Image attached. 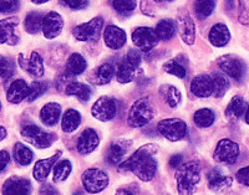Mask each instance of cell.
I'll use <instances>...</instances> for the list:
<instances>
[{
  "instance_id": "2",
  "label": "cell",
  "mask_w": 249,
  "mask_h": 195,
  "mask_svg": "<svg viewBox=\"0 0 249 195\" xmlns=\"http://www.w3.org/2000/svg\"><path fill=\"white\" fill-rule=\"evenodd\" d=\"M178 195H193L201 180V165L198 162L182 164L176 173Z\"/></svg>"
},
{
  "instance_id": "29",
  "label": "cell",
  "mask_w": 249,
  "mask_h": 195,
  "mask_svg": "<svg viewBox=\"0 0 249 195\" xmlns=\"http://www.w3.org/2000/svg\"><path fill=\"white\" fill-rule=\"evenodd\" d=\"M64 91L68 96L77 97L81 102H88L92 95V90L88 83H81V82L77 81L69 82Z\"/></svg>"
},
{
  "instance_id": "16",
  "label": "cell",
  "mask_w": 249,
  "mask_h": 195,
  "mask_svg": "<svg viewBox=\"0 0 249 195\" xmlns=\"http://www.w3.org/2000/svg\"><path fill=\"white\" fill-rule=\"evenodd\" d=\"M31 183L26 178L21 177H10L6 179L1 188L3 195H30L31 194Z\"/></svg>"
},
{
  "instance_id": "51",
  "label": "cell",
  "mask_w": 249,
  "mask_h": 195,
  "mask_svg": "<svg viewBox=\"0 0 249 195\" xmlns=\"http://www.w3.org/2000/svg\"><path fill=\"white\" fill-rule=\"evenodd\" d=\"M6 134H8V133H6L5 127H3V126H0V142L3 141V139H5Z\"/></svg>"
},
{
  "instance_id": "55",
  "label": "cell",
  "mask_w": 249,
  "mask_h": 195,
  "mask_svg": "<svg viewBox=\"0 0 249 195\" xmlns=\"http://www.w3.org/2000/svg\"><path fill=\"white\" fill-rule=\"evenodd\" d=\"M162 1H163V0H162ZM164 1H172V0H164Z\"/></svg>"
},
{
  "instance_id": "22",
  "label": "cell",
  "mask_w": 249,
  "mask_h": 195,
  "mask_svg": "<svg viewBox=\"0 0 249 195\" xmlns=\"http://www.w3.org/2000/svg\"><path fill=\"white\" fill-rule=\"evenodd\" d=\"M207 179H208V188L215 193L228 189L233 183L232 177L224 176L219 168H213L212 170H210L207 174Z\"/></svg>"
},
{
  "instance_id": "41",
  "label": "cell",
  "mask_w": 249,
  "mask_h": 195,
  "mask_svg": "<svg viewBox=\"0 0 249 195\" xmlns=\"http://www.w3.org/2000/svg\"><path fill=\"white\" fill-rule=\"evenodd\" d=\"M137 0H112V6L119 14L130 15L136 9Z\"/></svg>"
},
{
  "instance_id": "21",
  "label": "cell",
  "mask_w": 249,
  "mask_h": 195,
  "mask_svg": "<svg viewBox=\"0 0 249 195\" xmlns=\"http://www.w3.org/2000/svg\"><path fill=\"white\" fill-rule=\"evenodd\" d=\"M29 94H30V86L26 83L25 80L18 79L13 81L9 86L8 91H6V99L10 103H20L23 99L28 98Z\"/></svg>"
},
{
  "instance_id": "53",
  "label": "cell",
  "mask_w": 249,
  "mask_h": 195,
  "mask_svg": "<svg viewBox=\"0 0 249 195\" xmlns=\"http://www.w3.org/2000/svg\"><path fill=\"white\" fill-rule=\"evenodd\" d=\"M33 3L36 4V5H41V4H45L48 3V1H50V0H31Z\"/></svg>"
},
{
  "instance_id": "35",
  "label": "cell",
  "mask_w": 249,
  "mask_h": 195,
  "mask_svg": "<svg viewBox=\"0 0 249 195\" xmlns=\"http://www.w3.org/2000/svg\"><path fill=\"white\" fill-rule=\"evenodd\" d=\"M43 20L44 15L39 12H31L26 15L24 20V28L26 32L31 35H35L43 30Z\"/></svg>"
},
{
  "instance_id": "25",
  "label": "cell",
  "mask_w": 249,
  "mask_h": 195,
  "mask_svg": "<svg viewBox=\"0 0 249 195\" xmlns=\"http://www.w3.org/2000/svg\"><path fill=\"white\" fill-rule=\"evenodd\" d=\"M208 40L214 48H224L231 40V32L226 24L218 23L212 26L208 34Z\"/></svg>"
},
{
  "instance_id": "26",
  "label": "cell",
  "mask_w": 249,
  "mask_h": 195,
  "mask_svg": "<svg viewBox=\"0 0 249 195\" xmlns=\"http://www.w3.org/2000/svg\"><path fill=\"white\" fill-rule=\"evenodd\" d=\"M61 106L57 102H49L40 111V119L48 127H53L60 121Z\"/></svg>"
},
{
  "instance_id": "9",
  "label": "cell",
  "mask_w": 249,
  "mask_h": 195,
  "mask_svg": "<svg viewBox=\"0 0 249 195\" xmlns=\"http://www.w3.org/2000/svg\"><path fill=\"white\" fill-rule=\"evenodd\" d=\"M239 146L234 141L228 138H223L217 143L214 149L213 158L217 163L226 164V165H233L239 157Z\"/></svg>"
},
{
  "instance_id": "13",
  "label": "cell",
  "mask_w": 249,
  "mask_h": 195,
  "mask_svg": "<svg viewBox=\"0 0 249 195\" xmlns=\"http://www.w3.org/2000/svg\"><path fill=\"white\" fill-rule=\"evenodd\" d=\"M18 61H19L20 67L26 71L29 75H31L33 77H36V79L43 77L44 71H45L44 60L37 51H33L29 59H25L23 54H20L19 57H18Z\"/></svg>"
},
{
  "instance_id": "14",
  "label": "cell",
  "mask_w": 249,
  "mask_h": 195,
  "mask_svg": "<svg viewBox=\"0 0 249 195\" xmlns=\"http://www.w3.org/2000/svg\"><path fill=\"white\" fill-rule=\"evenodd\" d=\"M191 92L199 98H207L212 96L214 94L212 75H197L191 82Z\"/></svg>"
},
{
  "instance_id": "3",
  "label": "cell",
  "mask_w": 249,
  "mask_h": 195,
  "mask_svg": "<svg viewBox=\"0 0 249 195\" xmlns=\"http://www.w3.org/2000/svg\"><path fill=\"white\" fill-rule=\"evenodd\" d=\"M141 52L136 49H130L127 55L120 63L116 70V80L120 83H130L136 79L141 71Z\"/></svg>"
},
{
  "instance_id": "40",
  "label": "cell",
  "mask_w": 249,
  "mask_h": 195,
  "mask_svg": "<svg viewBox=\"0 0 249 195\" xmlns=\"http://www.w3.org/2000/svg\"><path fill=\"white\" fill-rule=\"evenodd\" d=\"M163 70L167 74L172 75V76L178 77V79H186L187 71L182 64H179L177 60H168L163 64Z\"/></svg>"
},
{
  "instance_id": "15",
  "label": "cell",
  "mask_w": 249,
  "mask_h": 195,
  "mask_svg": "<svg viewBox=\"0 0 249 195\" xmlns=\"http://www.w3.org/2000/svg\"><path fill=\"white\" fill-rule=\"evenodd\" d=\"M64 29V19L56 12H50L44 15L43 34L46 39H56Z\"/></svg>"
},
{
  "instance_id": "56",
  "label": "cell",
  "mask_w": 249,
  "mask_h": 195,
  "mask_svg": "<svg viewBox=\"0 0 249 195\" xmlns=\"http://www.w3.org/2000/svg\"><path fill=\"white\" fill-rule=\"evenodd\" d=\"M0 111H1V102H0Z\"/></svg>"
},
{
  "instance_id": "4",
  "label": "cell",
  "mask_w": 249,
  "mask_h": 195,
  "mask_svg": "<svg viewBox=\"0 0 249 195\" xmlns=\"http://www.w3.org/2000/svg\"><path fill=\"white\" fill-rule=\"evenodd\" d=\"M153 116L155 114H153V107L150 103V99L147 97H142L131 106L128 111L127 123L132 128H141L150 123Z\"/></svg>"
},
{
  "instance_id": "48",
  "label": "cell",
  "mask_w": 249,
  "mask_h": 195,
  "mask_svg": "<svg viewBox=\"0 0 249 195\" xmlns=\"http://www.w3.org/2000/svg\"><path fill=\"white\" fill-rule=\"evenodd\" d=\"M40 195H61L59 190L51 184H43V187L40 188Z\"/></svg>"
},
{
  "instance_id": "54",
  "label": "cell",
  "mask_w": 249,
  "mask_h": 195,
  "mask_svg": "<svg viewBox=\"0 0 249 195\" xmlns=\"http://www.w3.org/2000/svg\"><path fill=\"white\" fill-rule=\"evenodd\" d=\"M246 123L247 125H249V106L248 108H247V112H246Z\"/></svg>"
},
{
  "instance_id": "23",
  "label": "cell",
  "mask_w": 249,
  "mask_h": 195,
  "mask_svg": "<svg viewBox=\"0 0 249 195\" xmlns=\"http://www.w3.org/2000/svg\"><path fill=\"white\" fill-rule=\"evenodd\" d=\"M61 157V152H56L53 157L46 159H40L35 163L34 170H33V176H34L35 180L37 181H44L50 174L51 169L54 168L55 164L57 163L59 158Z\"/></svg>"
},
{
  "instance_id": "34",
  "label": "cell",
  "mask_w": 249,
  "mask_h": 195,
  "mask_svg": "<svg viewBox=\"0 0 249 195\" xmlns=\"http://www.w3.org/2000/svg\"><path fill=\"white\" fill-rule=\"evenodd\" d=\"M13 157H14L15 162H17L19 165L25 167V165H29V164L33 162V159H34V153H33V150H31L30 148L26 147L25 145L18 142L14 146Z\"/></svg>"
},
{
  "instance_id": "45",
  "label": "cell",
  "mask_w": 249,
  "mask_h": 195,
  "mask_svg": "<svg viewBox=\"0 0 249 195\" xmlns=\"http://www.w3.org/2000/svg\"><path fill=\"white\" fill-rule=\"evenodd\" d=\"M20 8V0H0V13L13 14Z\"/></svg>"
},
{
  "instance_id": "7",
  "label": "cell",
  "mask_w": 249,
  "mask_h": 195,
  "mask_svg": "<svg viewBox=\"0 0 249 195\" xmlns=\"http://www.w3.org/2000/svg\"><path fill=\"white\" fill-rule=\"evenodd\" d=\"M218 67L221 68L222 72L228 77L234 80L235 82L241 83L243 81L247 72V66L243 60L233 55H223L217 60Z\"/></svg>"
},
{
  "instance_id": "43",
  "label": "cell",
  "mask_w": 249,
  "mask_h": 195,
  "mask_svg": "<svg viewBox=\"0 0 249 195\" xmlns=\"http://www.w3.org/2000/svg\"><path fill=\"white\" fill-rule=\"evenodd\" d=\"M49 90V83L45 81H34L30 85V94L28 96L29 102H34L39 97L43 96L46 91Z\"/></svg>"
},
{
  "instance_id": "46",
  "label": "cell",
  "mask_w": 249,
  "mask_h": 195,
  "mask_svg": "<svg viewBox=\"0 0 249 195\" xmlns=\"http://www.w3.org/2000/svg\"><path fill=\"white\" fill-rule=\"evenodd\" d=\"M61 1L72 10H82L89 5V0H61Z\"/></svg>"
},
{
  "instance_id": "32",
  "label": "cell",
  "mask_w": 249,
  "mask_h": 195,
  "mask_svg": "<svg viewBox=\"0 0 249 195\" xmlns=\"http://www.w3.org/2000/svg\"><path fill=\"white\" fill-rule=\"evenodd\" d=\"M160 95L162 98L166 101L171 108H176L181 103L182 101V95L177 87L172 85H162L160 87Z\"/></svg>"
},
{
  "instance_id": "5",
  "label": "cell",
  "mask_w": 249,
  "mask_h": 195,
  "mask_svg": "<svg viewBox=\"0 0 249 195\" xmlns=\"http://www.w3.org/2000/svg\"><path fill=\"white\" fill-rule=\"evenodd\" d=\"M104 19L101 16H96L90 21L75 26L72 29V35L75 39L82 43H97L101 37L102 28H104Z\"/></svg>"
},
{
  "instance_id": "38",
  "label": "cell",
  "mask_w": 249,
  "mask_h": 195,
  "mask_svg": "<svg viewBox=\"0 0 249 195\" xmlns=\"http://www.w3.org/2000/svg\"><path fill=\"white\" fill-rule=\"evenodd\" d=\"M72 170V164L68 159H62V161H57V163L54 165V174H53V179L55 183H60V181H65L69 178Z\"/></svg>"
},
{
  "instance_id": "10",
  "label": "cell",
  "mask_w": 249,
  "mask_h": 195,
  "mask_svg": "<svg viewBox=\"0 0 249 195\" xmlns=\"http://www.w3.org/2000/svg\"><path fill=\"white\" fill-rule=\"evenodd\" d=\"M157 130L171 142H178L187 134L186 122L179 118H166L159 122Z\"/></svg>"
},
{
  "instance_id": "33",
  "label": "cell",
  "mask_w": 249,
  "mask_h": 195,
  "mask_svg": "<svg viewBox=\"0 0 249 195\" xmlns=\"http://www.w3.org/2000/svg\"><path fill=\"white\" fill-rule=\"evenodd\" d=\"M155 32L160 40H162V41H168V40H171L176 35L177 25H176L173 20L163 19L161 21H159V24H157V26L155 29Z\"/></svg>"
},
{
  "instance_id": "36",
  "label": "cell",
  "mask_w": 249,
  "mask_h": 195,
  "mask_svg": "<svg viewBox=\"0 0 249 195\" xmlns=\"http://www.w3.org/2000/svg\"><path fill=\"white\" fill-rule=\"evenodd\" d=\"M215 114L210 108H201L193 114V122L199 128H208L214 123Z\"/></svg>"
},
{
  "instance_id": "1",
  "label": "cell",
  "mask_w": 249,
  "mask_h": 195,
  "mask_svg": "<svg viewBox=\"0 0 249 195\" xmlns=\"http://www.w3.org/2000/svg\"><path fill=\"white\" fill-rule=\"evenodd\" d=\"M159 152V146L148 143L132 153L126 161L119 164L120 172H132L140 180L151 181L157 173L156 154Z\"/></svg>"
},
{
  "instance_id": "50",
  "label": "cell",
  "mask_w": 249,
  "mask_h": 195,
  "mask_svg": "<svg viewBox=\"0 0 249 195\" xmlns=\"http://www.w3.org/2000/svg\"><path fill=\"white\" fill-rule=\"evenodd\" d=\"M182 164H183V156H182V154H175V156L171 157L170 165L172 168H175V169H178Z\"/></svg>"
},
{
  "instance_id": "27",
  "label": "cell",
  "mask_w": 249,
  "mask_h": 195,
  "mask_svg": "<svg viewBox=\"0 0 249 195\" xmlns=\"http://www.w3.org/2000/svg\"><path fill=\"white\" fill-rule=\"evenodd\" d=\"M86 67H88V63H86L85 57L82 56L81 54L74 52V54H71L69 56L68 61H66L64 74H66L70 77L79 76V75L85 72Z\"/></svg>"
},
{
  "instance_id": "37",
  "label": "cell",
  "mask_w": 249,
  "mask_h": 195,
  "mask_svg": "<svg viewBox=\"0 0 249 195\" xmlns=\"http://www.w3.org/2000/svg\"><path fill=\"white\" fill-rule=\"evenodd\" d=\"M217 0H195V14L199 20H204L213 14Z\"/></svg>"
},
{
  "instance_id": "39",
  "label": "cell",
  "mask_w": 249,
  "mask_h": 195,
  "mask_svg": "<svg viewBox=\"0 0 249 195\" xmlns=\"http://www.w3.org/2000/svg\"><path fill=\"white\" fill-rule=\"evenodd\" d=\"M213 79V85H214V94L213 96L217 97V98H221L226 95V92L230 90L231 83L230 80L227 79V76L221 72H214L212 74Z\"/></svg>"
},
{
  "instance_id": "30",
  "label": "cell",
  "mask_w": 249,
  "mask_h": 195,
  "mask_svg": "<svg viewBox=\"0 0 249 195\" xmlns=\"http://www.w3.org/2000/svg\"><path fill=\"white\" fill-rule=\"evenodd\" d=\"M115 75H116L115 66L110 63H105L95 70L91 80L95 85H107Z\"/></svg>"
},
{
  "instance_id": "6",
  "label": "cell",
  "mask_w": 249,
  "mask_h": 195,
  "mask_svg": "<svg viewBox=\"0 0 249 195\" xmlns=\"http://www.w3.org/2000/svg\"><path fill=\"white\" fill-rule=\"evenodd\" d=\"M21 137L25 139L28 143L33 145L34 147L44 149L53 146V143L56 139V134L49 133L43 130L36 125H26L21 128Z\"/></svg>"
},
{
  "instance_id": "11",
  "label": "cell",
  "mask_w": 249,
  "mask_h": 195,
  "mask_svg": "<svg viewBox=\"0 0 249 195\" xmlns=\"http://www.w3.org/2000/svg\"><path fill=\"white\" fill-rule=\"evenodd\" d=\"M117 102L108 96H102L97 99L91 108V114L101 122H108L116 117Z\"/></svg>"
},
{
  "instance_id": "31",
  "label": "cell",
  "mask_w": 249,
  "mask_h": 195,
  "mask_svg": "<svg viewBox=\"0 0 249 195\" xmlns=\"http://www.w3.org/2000/svg\"><path fill=\"white\" fill-rule=\"evenodd\" d=\"M81 123V114L76 110H68L65 114H62L61 119V130L65 133H72L79 128Z\"/></svg>"
},
{
  "instance_id": "20",
  "label": "cell",
  "mask_w": 249,
  "mask_h": 195,
  "mask_svg": "<svg viewBox=\"0 0 249 195\" xmlns=\"http://www.w3.org/2000/svg\"><path fill=\"white\" fill-rule=\"evenodd\" d=\"M177 30L179 36L187 45H193L196 40V26L192 17L188 14H181L177 17Z\"/></svg>"
},
{
  "instance_id": "24",
  "label": "cell",
  "mask_w": 249,
  "mask_h": 195,
  "mask_svg": "<svg viewBox=\"0 0 249 195\" xmlns=\"http://www.w3.org/2000/svg\"><path fill=\"white\" fill-rule=\"evenodd\" d=\"M130 146L131 142L128 141H116L111 143L107 154H106L107 163L111 164V165H119L120 163H122Z\"/></svg>"
},
{
  "instance_id": "12",
  "label": "cell",
  "mask_w": 249,
  "mask_h": 195,
  "mask_svg": "<svg viewBox=\"0 0 249 195\" xmlns=\"http://www.w3.org/2000/svg\"><path fill=\"white\" fill-rule=\"evenodd\" d=\"M160 39L156 34L155 29L148 26H140L132 32V43L139 48L142 52H148L157 46Z\"/></svg>"
},
{
  "instance_id": "8",
  "label": "cell",
  "mask_w": 249,
  "mask_h": 195,
  "mask_svg": "<svg viewBox=\"0 0 249 195\" xmlns=\"http://www.w3.org/2000/svg\"><path fill=\"white\" fill-rule=\"evenodd\" d=\"M84 189L90 194H97L108 185V176L99 168H89L81 176Z\"/></svg>"
},
{
  "instance_id": "44",
  "label": "cell",
  "mask_w": 249,
  "mask_h": 195,
  "mask_svg": "<svg viewBox=\"0 0 249 195\" xmlns=\"http://www.w3.org/2000/svg\"><path fill=\"white\" fill-rule=\"evenodd\" d=\"M238 20L243 25L249 26V0H238Z\"/></svg>"
},
{
  "instance_id": "49",
  "label": "cell",
  "mask_w": 249,
  "mask_h": 195,
  "mask_svg": "<svg viewBox=\"0 0 249 195\" xmlns=\"http://www.w3.org/2000/svg\"><path fill=\"white\" fill-rule=\"evenodd\" d=\"M9 163H10V154L6 150H0V173L4 172Z\"/></svg>"
},
{
  "instance_id": "28",
  "label": "cell",
  "mask_w": 249,
  "mask_h": 195,
  "mask_svg": "<svg viewBox=\"0 0 249 195\" xmlns=\"http://www.w3.org/2000/svg\"><path fill=\"white\" fill-rule=\"evenodd\" d=\"M247 102L242 96H234L226 108V117L230 121L234 122L241 118L247 112Z\"/></svg>"
},
{
  "instance_id": "42",
  "label": "cell",
  "mask_w": 249,
  "mask_h": 195,
  "mask_svg": "<svg viewBox=\"0 0 249 195\" xmlns=\"http://www.w3.org/2000/svg\"><path fill=\"white\" fill-rule=\"evenodd\" d=\"M15 65L12 59L0 55V79L9 80L14 76Z\"/></svg>"
},
{
  "instance_id": "17",
  "label": "cell",
  "mask_w": 249,
  "mask_h": 195,
  "mask_svg": "<svg viewBox=\"0 0 249 195\" xmlns=\"http://www.w3.org/2000/svg\"><path fill=\"white\" fill-rule=\"evenodd\" d=\"M104 41L111 50H120L127 41V35L124 29L116 25H108L104 32Z\"/></svg>"
},
{
  "instance_id": "18",
  "label": "cell",
  "mask_w": 249,
  "mask_h": 195,
  "mask_svg": "<svg viewBox=\"0 0 249 195\" xmlns=\"http://www.w3.org/2000/svg\"><path fill=\"white\" fill-rule=\"evenodd\" d=\"M99 145L100 138L96 130L92 128H86L85 130H82V133L77 138L76 148L81 154H90L96 149Z\"/></svg>"
},
{
  "instance_id": "19",
  "label": "cell",
  "mask_w": 249,
  "mask_h": 195,
  "mask_svg": "<svg viewBox=\"0 0 249 195\" xmlns=\"http://www.w3.org/2000/svg\"><path fill=\"white\" fill-rule=\"evenodd\" d=\"M18 24H19V19L15 16L0 20V45L1 44L17 45L19 41V37L15 34Z\"/></svg>"
},
{
  "instance_id": "47",
  "label": "cell",
  "mask_w": 249,
  "mask_h": 195,
  "mask_svg": "<svg viewBox=\"0 0 249 195\" xmlns=\"http://www.w3.org/2000/svg\"><path fill=\"white\" fill-rule=\"evenodd\" d=\"M235 179L238 180V183L243 184L246 187H249V165L238 170L237 174H235Z\"/></svg>"
},
{
  "instance_id": "52",
  "label": "cell",
  "mask_w": 249,
  "mask_h": 195,
  "mask_svg": "<svg viewBox=\"0 0 249 195\" xmlns=\"http://www.w3.org/2000/svg\"><path fill=\"white\" fill-rule=\"evenodd\" d=\"M115 195H133V194L127 189H119Z\"/></svg>"
}]
</instances>
